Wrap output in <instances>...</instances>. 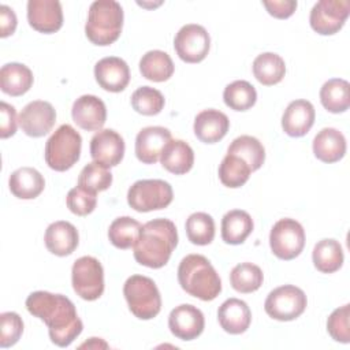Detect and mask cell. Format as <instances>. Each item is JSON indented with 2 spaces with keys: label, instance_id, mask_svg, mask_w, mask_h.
Wrapping results in <instances>:
<instances>
[{
  "label": "cell",
  "instance_id": "1",
  "mask_svg": "<svg viewBox=\"0 0 350 350\" xmlns=\"http://www.w3.org/2000/svg\"><path fill=\"white\" fill-rule=\"evenodd\" d=\"M26 309L46 324L52 343L59 347L70 346L83 329L75 305L66 295L34 291L26 298Z\"/></svg>",
  "mask_w": 350,
  "mask_h": 350
},
{
  "label": "cell",
  "instance_id": "2",
  "mask_svg": "<svg viewBox=\"0 0 350 350\" xmlns=\"http://www.w3.org/2000/svg\"><path fill=\"white\" fill-rule=\"evenodd\" d=\"M176 245L178 231L175 224L168 219H153L141 228L134 245V258L141 265L157 269L168 262Z\"/></svg>",
  "mask_w": 350,
  "mask_h": 350
},
{
  "label": "cell",
  "instance_id": "3",
  "mask_svg": "<svg viewBox=\"0 0 350 350\" xmlns=\"http://www.w3.org/2000/svg\"><path fill=\"white\" fill-rule=\"evenodd\" d=\"M178 282L189 295L201 301H212L221 291L219 273L201 254H189L182 258L178 267Z\"/></svg>",
  "mask_w": 350,
  "mask_h": 350
},
{
  "label": "cell",
  "instance_id": "4",
  "mask_svg": "<svg viewBox=\"0 0 350 350\" xmlns=\"http://www.w3.org/2000/svg\"><path fill=\"white\" fill-rule=\"evenodd\" d=\"M123 27V8L115 0H97L89 7L85 34L89 41L98 46L115 42Z\"/></svg>",
  "mask_w": 350,
  "mask_h": 350
},
{
  "label": "cell",
  "instance_id": "5",
  "mask_svg": "<svg viewBox=\"0 0 350 350\" xmlns=\"http://www.w3.org/2000/svg\"><path fill=\"white\" fill-rule=\"evenodd\" d=\"M81 148L79 133L70 124H62L45 144V163L55 171H67L79 160Z\"/></svg>",
  "mask_w": 350,
  "mask_h": 350
},
{
  "label": "cell",
  "instance_id": "6",
  "mask_svg": "<svg viewBox=\"0 0 350 350\" xmlns=\"http://www.w3.org/2000/svg\"><path fill=\"white\" fill-rule=\"evenodd\" d=\"M123 295L130 312L141 320H150L160 313L161 297L156 283L148 276H130L124 282Z\"/></svg>",
  "mask_w": 350,
  "mask_h": 350
},
{
  "label": "cell",
  "instance_id": "7",
  "mask_svg": "<svg viewBox=\"0 0 350 350\" xmlns=\"http://www.w3.org/2000/svg\"><path fill=\"white\" fill-rule=\"evenodd\" d=\"M172 187L163 179L137 180L127 191V202L137 212L167 208L172 202Z\"/></svg>",
  "mask_w": 350,
  "mask_h": 350
},
{
  "label": "cell",
  "instance_id": "8",
  "mask_svg": "<svg viewBox=\"0 0 350 350\" xmlns=\"http://www.w3.org/2000/svg\"><path fill=\"white\" fill-rule=\"evenodd\" d=\"M72 288L85 301H94L104 293V269L101 262L92 257L83 256L75 260L71 269Z\"/></svg>",
  "mask_w": 350,
  "mask_h": 350
},
{
  "label": "cell",
  "instance_id": "9",
  "mask_svg": "<svg viewBox=\"0 0 350 350\" xmlns=\"http://www.w3.org/2000/svg\"><path fill=\"white\" fill-rule=\"evenodd\" d=\"M305 293L293 284H284L272 290L264 304L267 314L279 321H291L299 317L306 309Z\"/></svg>",
  "mask_w": 350,
  "mask_h": 350
},
{
  "label": "cell",
  "instance_id": "10",
  "mask_svg": "<svg viewBox=\"0 0 350 350\" xmlns=\"http://www.w3.org/2000/svg\"><path fill=\"white\" fill-rule=\"evenodd\" d=\"M272 253L280 260H293L301 254L305 246L304 227L294 219L278 220L269 234Z\"/></svg>",
  "mask_w": 350,
  "mask_h": 350
},
{
  "label": "cell",
  "instance_id": "11",
  "mask_svg": "<svg viewBox=\"0 0 350 350\" xmlns=\"http://www.w3.org/2000/svg\"><path fill=\"white\" fill-rule=\"evenodd\" d=\"M349 12L347 0H320L310 11V27L321 36H332L343 27Z\"/></svg>",
  "mask_w": 350,
  "mask_h": 350
},
{
  "label": "cell",
  "instance_id": "12",
  "mask_svg": "<svg viewBox=\"0 0 350 350\" xmlns=\"http://www.w3.org/2000/svg\"><path fill=\"white\" fill-rule=\"evenodd\" d=\"M211 46V38L204 26L189 23L179 29L174 38V48L180 60L186 63L202 62Z\"/></svg>",
  "mask_w": 350,
  "mask_h": 350
},
{
  "label": "cell",
  "instance_id": "13",
  "mask_svg": "<svg viewBox=\"0 0 350 350\" xmlns=\"http://www.w3.org/2000/svg\"><path fill=\"white\" fill-rule=\"evenodd\" d=\"M56 122V111L51 103L36 100L23 107L18 123L22 131L33 138L48 134Z\"/></svg>",
  "mask_w": 350,
  "mask_h": 350
},
{
  "label": "cell",
  "instance_id": "14",
  "mask_svg": "<svg viewBox=\"0 0 350 350\" xmlns=\"http://www.w3.org/2000/svg\"><path fill=\"white\" fill-rule=\"evenodd\" d=\"M90 156L97 164L111 168L118 165L124 156V141L112 129L97 131L90 139Z\"/></svg>",
  "mask_w": 350,
  "mask_h": 350
},
{
  "label": "cell",
  "instance_id": "15",
  "mask_svg": "<svg viewBox=\"0 0 350 350\" xmlns=\"http://www.w3.org/2000/svg\"><path fill=\"white\" fill-rule=\"evenodd\" d=\"M168 327L174 336L182 340H193L200 336L205 327L202 312L190 304L174 308L168 316Z\"/></svg>",
  "mask_w": 350,
  "mask_h": 350
},
{
  "label": "cell",
  "instance_id": "16",
  "mask_svg": "<svg viewBox=\"0 0 350 350\" xmlns=\"http://www.w3.org/2000/svg\"><path fill=\"white\" fill-rule=\"evenodd\" d=\"M29 25L44 34H51L63 26L62 4L57 0H29L27 1Z\"/></svg>",
  "mask_w": 350,
  "mask_h": 350
},
{
  "label": "cell",
  "instance_id": "17",
  "mask_svg": "<svg viewBox=\"0 0 350 350\" xmlns=\"http://www.w3.org/2000/svg\"><path fill=\"white\" fill-rule=\"evenodd\" d=\"M75 124L86 131H100L107 120V108L101 98L93 94L78 97L71 109Z\"/></svg>",
  "mask_w": 350,
  "mask_h": 350
},
{
  "label": "cell",
  "instance_id": "18",
  "mask_svg": "<svg viewBox=\"0 0 350 350\" xmlns=\"http://www.w3.org/2000/svg\"><path fill=\"white\" fill-rule=\"evenodd\" d=\"M94 77L100 88L107 92L119 93L124 90L130 82V68L123 59L108 56L96 63Z\"/></svg>",
  "mask_w": 350,
  "mask_h": 350
},
{
  "label": "cell",
  "instance_id": "19",
  "mask_svg": "<svg viewBox=\"0 0 350 350\" xmlns=\"http://www.w3.org/2000/svg\"><path fill=\"white\" fill-rule=\"evenodd\" d=\"M171 141V131L161 126L144 127L135 137V156L144 164H154L165 145Z\"/></svg>",
  "mask_w": 350,
  "mask_h": 350
},
{
  "label": "cell",
  "instance_id": "20",
  "mask_svg": "<svg viewBox=\"0 0 350 350\" xmlns=\"http://www.w3.org/2000/svg\"><path fill=\"white\" fill-rule=\"evenodd\" d=\"M314 108L308 100L291 101L282 116L283 131L290 137H304L314 123Z\"/></svg>",
  "mask_w": 350,
  "mask_h": 350
},
{
  "label": "cell",
  "instance_id": "21",
  "mask_svg": "<svg viewBox=\"0 0 350 350\" xmlns=\"http://www.w3.org/2000/svg\"><path fill=\"white\" fill-rule=\"evenodd\" d=\"M230 127L226 113L219 109H204L194 119V134L205 144H216L224 138Z\"/></svg>",
  "mask_w": 350,
  "mask_h": 350
},
{
  "label": "cell",
  "instance_id": "22",
  "mask_svg": "<svg viewBox=\"0 0 350 350\" xmlns=\"http://www.w3.org/2000/svg\"><path fill=\"white\" fill-rule=\"evenodd\" d=\"M44 241L46 249L52 254L64 257L71 254L77 249L79 243V235L77 228L71 223L59 220L48 226Z\"/></svg>",
  "mask_w": 350,
  "mask_h": 350
},
{
  "label": "cell",
  "instance_id": "23",
  "mask_svg": "<svg viewBox=\"0 0 350 350\" xmlns=\"http://www.w3.org/2000/svg\"><path fill=\"white\" fill-rule=\"evenodd\" d=\"M217 320L226 332L231 335H239L249 328L252 313L245 301L238 298H228L220 305L217 310Z\"/></svg>",
  "mask_w": 350,
  "mask_h": 350
},
{
  "label": "cell",
  "instance_id": "24",
  "mask_svg": "<svg viewBox=\"0 0 350 350\" xmlns=\"http://www.w3.org/2000/svg\"><path fill=\"white\" fill-rule=\"evenodd\" d=\"M313 153L320 161L327 164L339 161L346 153L345 135L332 127L320 130L313 139Z\"/></svg>",
  "mask_w": 350,
  "mask_h": 350
},
{
  "label": "cell",
  "instance_id": "25",
  "mask_svg": "<svg viewBox=\"0 0 350 350\" xmlns=\"http://www.w3.org/2000/svg\"><path fill=\"white\" fill-rule=\"evenodd\" d=\"M8 186L11 193L21 200H33L38 197L44 187V176L31 167H22L15 170L8 179Z\"/></svg>",
  "mask_w": 350,
  "mask_h": 350
},
{
  "label": "cell",
  "instance_id": "26",
  "mask_svg": "<svg viewBox=\"0 0 350 350\" xmlns=\"http://www.w3.org/2000/svg\"><path fill=\"white\" fill-rule=\"evenodd\" d=\"M161 165L171 174L183 175L194 164V152L190 145L182 139H171L161 152Z\"/></svg>",
  "mask_w": 350,
  "mask_h": 350
},
{
  "label": "cell",
  "instance_id": "27",
  "mask_svg": "<svg viewBox=\"0 0 350 350\" xmlns=\"http://www.w3.org/2000/svg\"><path fill=\"white\" fill-rule=\"evenodd\" d=\"M33 85L31 70L22 63H7L0 70V88L12 97H18L29 92Z\"/></svg>",
  "mask_w": 350,
  "mask_h": 350
},
{
  "label": "cell",
  "instance_id": "28",
  "mask_svg": "<svg viewBox=\"0 0 350 350\" xmlns=\"http://www.w3.org/2000/svg\"><path fill=\"white\" fill-rule=\"evenodd\" d=\"M253 231V220L246 211L232 209L221 219V238L228 245H241Z\"/></svg>",
  "mask_w": 350,
  "mask_h": 350
},
{
  "label": "cell",
  "instance_id": "29",
  "mask_svg": "<svg viewBox=\"0 0 350 350\" xmlns=\"http://www.w3.org/2000/svg\"><path fill=\"white\" fill-rule=\"evenodd\" d=\"M320 101L323 107L332 113H340L350 107V85L346 79H328L320 89Z\"/></svg>",
  "mask_w": 350,
  "mask_h": 350
},
{
  "label": "cell",
  "instance_id": "30",
  "mask_svg": "<svg viewBox=\"0 0 350 350\" xmlns=\"http://www.w3.org/2000/svg\"><path fill=\"white\" fill-rule=\"evenodd\" d=\"M174 63L164 51H149L139 60V71L144 78L153 82H164L174 74Z\"/></svg>",
  "mask_w": 350,
  "mask_h": 350
},
{
  "label": "cell",
  "instance_id": "31",
  "mask_svg": "<svg viewBox=\"0 0 350 350\" xmlns=\"http://www.w3.org/2000/svg\"><path fill=\"white\" fill-rule=\"evenodd\" d=\"M312 258L317 271L334 273L343 264V249L336 239L325 238L314 245Z\"/></svg>",
  "mask_w": 350,
  "mask_h": 350
},
{
  "label": "cell",
  "instance_id": "32",
  "mask_svg": "<svg viewBox=\"0 0 350 350\" xmlns=\"http://www.w3.org/2000/svg\"><path fill=\"white\" fill-rule=\"evenodd\" d=\"M253 74L256 79L265 86L276 85L286 74L284 60L278 53L264 52L254 59Z\"/></svg>",
  "mask_w": 350,
  "mask_h": 350
},
{
  "label": "cell",
  "instance_id": "33",
  "mask_svg": "<svg viewBox=\"0 0 350 350\" xmlns=\"http://www.w3.org/2000/svg\"><path fill=\"white\" fill-rule=\"evenodd\" d=\"M227 153L241 157L253 171H257L265 160V149L262 144L252 135H241L235 138L227 149Z\"/></svg>",
  "mask_w": 350,
  "mask_h": 350
},
{
  "label": "cell",
  "instance_id": "34",
  "mask_svg": "<svg viewBox=\"0 0 350 350\" xmlns=\"http://www.w3.org/2000/svg\"><path fill=\"white\" fill-rule=\"evenodd\" d=\"M141 228V223L130 216L116 217L108 230L109 242L118 249L134 247L138 241Z\"/></svg>",
  "mask_w": 350,
  "mask_h": 350
},
{
  "label": "cell",
  "instance_id": "35",
  "mask_svg": "<svg viewBox=\"0 0 350 350\" xmlns=\"http://www.w3.org/2000/svg\"><path fill=\"white\" fill-rule=\"evenodd\" d=\"M264 275L258 265L252 262H241L235 265L230 273L231 287L243 294L253 293L258 290L262 284Z\"/></svg>",
  "mask_w": 350,
  "mask_h": 350
},
{
  "label": "cell",
  "instance_id": "36",
  "mask_svg": "<svg viewBox=\"0 0 350 350\" xmlns=\"http://www.w3.org/2000/svg\"><path fill=\"white\" fill-rule=\"evenodd\" d=\"M252 174L250 167L238 156L227 153L219 165L220 182L231 189L243 186Z\"/></svg>",
  "mask_w": 350,
  "mask_h": 350
},
{
  "label": "cell",
  "instance_id": "37",
  "mask_svg": "<svg viewBox=\"0 0 350 350\" xmlns=\"http://www.w3.org/2000/svg\"><path fill=\"white\" fill-rule=\"evenodd\" d=\"M224 104L234 111H247L257 100V92L247 81H234L223 92Z\"/></svg>",
  "mask_w": 350,
  "mask_h": 350
},
{
  "label": "cell",
  "instance_id": "38",
  "mask_svg": "<svg viewBox=\"0 0 350 350\" xmlns=\"http://www.w3.org/2000/svg\"><path fill=\"white\" fill-rule=\"evenodd\" d=\"M186 234L191 243L205 246L215 238V221L205 212L191 213L186 220Z\"/></svg>",
  "mask_w": 350,
  "mask_h": 350
},
{
  "label": "cell",
  "instance_id": "39",
  "mask_svg": "<svg viewBox=\"0 0 350 350\" xmlns=\"http://www.w3.org/2000/svg\"><path fill=\"white\" fill-rule=\"evenodd\" d=\"M131 107L141 115L153 116L164 108V96L154 88L141 86L131 94Z\"/></svg>",
  "mask_w": 350,
  "mask_h": 350
},
{
  "label": "cell",
  "instance_id": "40",
  "mask_svg": "<svg viewBox=\"0 0 350 350\" xmlns=\"http://www.w3.org/2000/svg\"><path fill=\"white\" fill-rule=\"evenodd\" d=\"M112 183V174L108 168L92 161L86 164L78 176V186L92 193L104 191Z\"/></svg>",
  "mask_w": 350,
  "mask_h": 350
},
{
  "label": "cell",
  "instance_id": "41",
  "mask_svg": "<svg viewBox=\"0 0 350 350\" xmlns=\"http://www.w3.org/2000/svg\"><path fill=\"white\" fill-rule=\"evenodd\" d=\"M23 332V321L15 312H4L0 314V347L14 346Z\"/></svg>",
  "mask_w": 350,
  "mask_h": 350
},
{
  "label": "cell",
  "instance_id": "42",
  "mask_svg": "<svg viewBox=\"0 0 350 350\" xmlns=\"http://www.w3.org/2000/svg\"><path fill=\"white\" fill-rule=\"evenodd\" d=\"M350 305L346 304L335 309L327 320V331L331 338L336 342L349 343L350 342V328H349Z\"/></svg>",
  "mask_w": 350,
  "mask_h": 350
},
{
  "label": "cell",
  "instance_id": "43",
  "mask_svg": "<svg viewBox=\"0 0 350 350\" xmlns=\"http://www.w3.org/2000/svg\"><path fill=\"white\" fill-rule=\"evenodd\" d=\"M66 202H67V208L74 215L86 216L94 211L97 198H96V193H92L89 190H85L77 186L68 191Z\"/></svg>",
  "mask_w": 350,
  "mask_h": 350
},
{
  "label": "cell",
  "instance_id": "44",
  "mask_svg": "<svg viewBox=\"0 0 350 350\" xmlns=\"http://www.w3.org/2000/svg\"><path fill=\"white\" fill-rule=\"evenodd\" d=\"M0 112H1V127H0V137L8 138L16 133V112L15 108L5 101L0 103Z\"/></svg>",
  "mask_w": 350,
  "mask_h": 350
},
{
  "label": "cell",
  "instance_id": "45",
  "mask_svg": "<svg viewBox=\"0 0 350 350\" xmlns=\"http://www.w3.org/2000/svg\"><path fill=\"white\" fill-rule=\"evenodd\" d=\"M262 5L267 8L268 14L278 18L286 19L291 16L297 8V1L294 0H272V1H262Z\"/></svg>",
  "mask_w": 350,
  "mask_h": 350
},
{
  "label": "cell",
  "instance_id": "46",
  "mask_svg": "<svg viewBox=\"0 0 350 350\" xmlns=\"http://www.w3.org/2000/svg\"><path fill=\"white\" fill-rule=\"evenodd\" d=\"M16 15L8 5H0V37L11 36L16 29Z\"/></svg>",
  "mask_w": 350,
  "mask_h": 350
},
{
  "label": "cell",
  "instance_id": "47",
  "mask_svg": "<svg viewBox=\"0 0 350 350\" xmlns=\"http://www.w3.org/2000/svg\"><path fill=\"white\" fill-rule=\"evenodd\" d=\"M81 349L82 347H92V349H100V347H108V345L104 342V340H101L100 338H90V340L89 342H85V343H82L81 346H79Z\"/></svg>",
  "mask_w": 350,
  "mask_h": 350
}]
</instances>
